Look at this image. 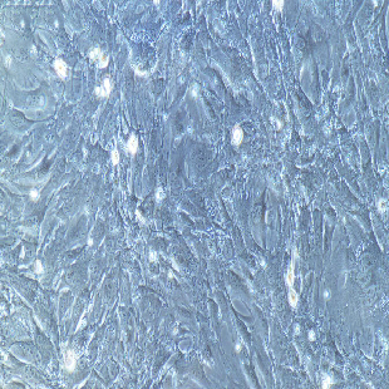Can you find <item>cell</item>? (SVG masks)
Wrapping results in <instances>:
<instances>
[{
    "label": "cell",
    "instance_id": "cell-3",
    "mask_svg": "<svg viewBox=\"0 0 389 389\" xmlns=\"http://www.w3.org/2000/svg\"><path fill=\"white\" fill-rule=\"evenodd\" d=\"M53 65H54V69H55V72H57L58 76L60 78H65V76H67V65H65L64 60L63 59H55Z\"/></svg>",
    "mask_w": 389,
    "mask_h": 389
},
{
    "label": "cell",
    "instance_id": "cell-8",
    "mask_svg": "<svg viewBox=\"0 0 389 389\" xmlns=\"http://www.w3.org/2000/svg\"><path fill=\"white\" fill-rule=\"evenodd\" d=\"M294 270H292V266L289 269V271H288V274H286V283H288V285L291 288L292 286V284H294Z\"/></svg>",
    "mask_w": 389,
    "mask_h": 389
},
{
    "label": "cell",
    "instance_id": "cell-13",
    "mask_svg": "<svg viewBox=\"0 0 389 389\" xmlns=\"http://www.w3.org/2000/svg\"><path fill=\"white\" fill-rule=\"evenodd\" d=\"M30 197H31L33 200H38V198H39V193H38V191H36V190H33V191L30 192Z\"/></svg>",
    "mask_w": 389,
    "mask_h": 389
},
{
    "label": "cell",
    "instance_id": "cell-14",
    "mask_svg": "<svg viewBox=\"0 0 389 389\" xmlns=\"http://www.w3.org/2000/svg\"><path fill=\"white\" fill-rule=\"evenodd\" d=\"M164 197V195L162 193V188H158V193H157V200L159 201V200H162Z\"/></svg>",
    "mask_w": 389,
    "mask_h": 389
},
{
    "label": "cell",
    "instance_id": "cell-6",
    "mask_svg": "<svg viewBox=\"0 0 389 389\" xmlns=\"http://www.w3.org/2000/svg\"><path fill=\"white\" fill-rule=\"evenodd\" d=\"M89 58L92 60H97V62H101L103 58H104V54L102 53V50L99 48H94L89 52Z\"/></svg>",
    "mask_w": 389,
    "mask_h": 389
},
{
    "label": "cell",
    "instance_id": "cell-15",
    "mask_svg": "<svg viewBox=\"0 0 389 389\" xmlns=\"http://www.w3.org/2000/svg\"><path fill=\"white\" fill-rule=\"evenodd\" d=\"M309 335H310V337H309V339H310V340H314V339H315V334H314V331H310V333H309Z\"/></svg>",
    "mask_w": 389,
    "mask_h": 389
},
{
    "label": "cell",
    "instance_id": "cell-11",
    "mask_svg": "<svg viewBox=\"0 0 389 389\" xmlns=\"http://www.w3.org/2000/svg\"><path fill=\"white\" fill-rule=\"evenodd\" d=\"M272 4H274V8L276 9V10H279V11H281L283 10V8H284V2L283 0H276V2H272Z\"/></svg>",
    "mask_w": 389,
    "mask_h": 389
},
{
    "label": "cell",
    "instance_id": "cell-10",
    "mask_svg": "<svg viewBox=\"0 0 389 389\" xmlns=\"http://www.w3.org/2000/svg\"><path fill=\"white\" fill-rule=\"evenodd\" d=\"M112 162H113V164H118L119 163V153L117 151V148H114V150L112 151Z\"/></svg>",
    "mask_w": 389,
    "mask_h": 389
},
{
    "label": "cell",
    "instance_id": "cell-4",
    "mask_svg": "<svg viewBox=\"0 0 389 389\" xmlns=\"http://www.w3.org/2000/svg\"><path fill=\"white\" fill-rule=\"evenodd\" d=\"M244 139V131L242 128L240 126H236L234 129H232V143L235 146H238L240 143L242 142Z\"/></svg>",
    "mask_w": 389,
    "mask_h": 389
},
{
    "label": "cell",
    "instance_id": "cell-1",
    "mask_svg": "<svg viewBox=\"0 0 389 389\" xmlns=\"http://www.w3.org/2000/svg\"><path fill=\"white\" fill-rule=\"evenodd\" d=\"M110 90H112V84H110L109 78H106V79L103 81V84L99 85V87H97V88L94 89L96 94H97L98 97H108L109 93H110Z\"/></svg>",
    "mask_w": 389,
    "mask_h": 389
},
{
    "label": "cell",
    "instance_id": "cell-12",
    "mask_svg": "<svg viewBox=\"0 0 389 389\" xmlns=\"http://www.w3.org/2000/svg\"><path fill=\"white\" fill-rule=\"evenodd\" d=\"M108 62H109V57H108V55H106V57H104L101 62H98V68H106V67L108 65Z\"/></svg>",
    "mask_w": 389,
    "mask_h": 389
},
{
    "label": "cell",
    "instance_id": "cell-5",
    "mask_svg": "<svg viewBox=\"0 0 389 389\" xmlns=\"http://www.w3.org/2000/svg\"><path fill=\"white\" fill-rule=\"evenodd\" d=\"M127 150L131 152L132 155H134L138 151V139H137V137L134 134H132L131 137H129V139L127 142Z\"/></svg>",
    "mask_w": 389,
    "mask_h": 389
},
{
    "label": "cell",
    "instance_id": "cell-9",
    "mask_svg": "<svg viewBox=\"0 0 389 389\" xmlns=\"http://www.w3.org/2000/svg\"><path fill=\"white\" fill-rule=\"evenodd\" d=\"M334 383V379H333L330 375H325L324 379H323V388H330Z\"/></svg>",
    "mask_w": 389,
    "mask_h": 389
},
{
    "label": "cell",
    "instance_id": "cell-7",
    "mask_svg": "<svg viewBox=\"0 0 389 389\" xmlns=\"http://www.w3.org/2000/svg\"><path fill=\"white\" fill-rule=\"evenodd\" d=\"M298 300H299L298 294H296V291H294V290L291 289L290 292H289V303H290V305H291V306H296V304H298Z\"/></svg>",
    "mask_w": 389,
    "mask_h": 389
},
{
    "label": "cell",
    "instance_id": "cell-2",
    "mask_svg": "<svg viewBox=\"0 0 389 389\" xmlns=\"http://www.w3.org/2000/svg\"><path fill=\"white\" fill-rule=\"evenodd\" d=\"M77 360H76V354H74L73 350H68L65 355H64V366L68 372H73L74 368H76Z\"/></svg>",
    "mask_w": 389,
    "mask_h": 389
}]
</instances>
